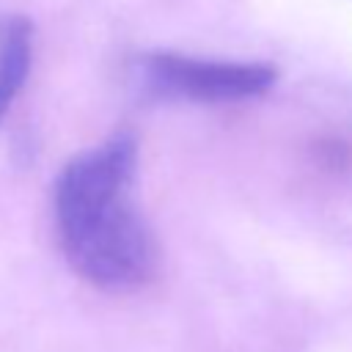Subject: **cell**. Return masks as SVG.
<instances>
[{"label":"cell","mask_w":352,"mask_h":352,"mask_svg":"<svg viewBox=\"0 0 352 352\" xmlns=\"http://www.w3.org/2000/svg\"><path fill=\"white\" fill-rule=\"evenodd\" d=\"M33 60V25L28 16L0 11V118L22 91Z\"/></svg>","instance_id":"3"},{"label":"cell","mask_w":352,"mask_h":352,"mask_svg":"<svg viewBox=\"0 0 352 352\" xmlns=\"http://www.w3.org/2000/svg\"><path fill=\"white\" fill-rule=\"evenodd\" d=\"M138 140L126 129L74 154L52 192L69 267L102 292H135L157 275L160 250L138 195Z\"/></svg>","instance_id":"1"},{"label":"cell","mask_w":352,"mask_h":352,"mask_svg":"<svg viewBox=\"0 0 352 352\" xmlns=\"http://www.w3.org/2000/svg\"><path fill=\"white\" fill-rule=\"evenodd\" d=\"M132 72L146 94L192 104L248 102L264 96L278 80V69L270 60L204 58L173 50H148L138 55Z\"/></svg>","instance_id":"2"}]
</instances>
